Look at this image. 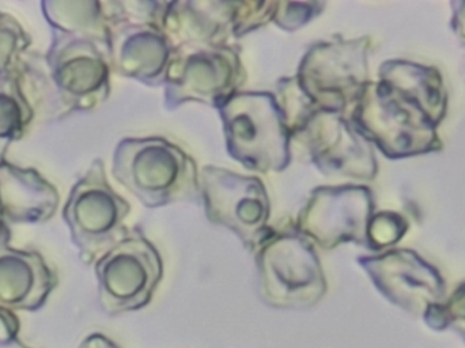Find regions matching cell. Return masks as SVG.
<instances>
[{
    "instance_id": "ba28073f",
    "label": "cell",
    "mask_w": 465,
    "mask_h": 348,
    "mask_svg": "<svg viewBox=\"0 0 465 348\" xmlns=\"http://www.w3.org/2000/svg\"><path fill=\"white\" fill-rule=\"evenodd\" d=\"M5 205L8 219L35 222L48 219L57 204V194L49 184L33 171H19L13 166H0V202L21 196Z\"/></svg>"
},
{
    "instance_id": "4fadbf2b",
    "label": "cell",
    "mask_w": 465,
    "mask_h": 348,
    "mask_svg": "<svg viewBox=\"0 0 465 348\" xmlns=\"http://www.w3.org/2000/svg\"><path fill=\"white\" fill-rule=\"evenodd\" d=\"M79 348H120L116 343L106 338V336L101 335V333H93V335L87 336L84 342H82L81 347Z\"/></svg>"
},
{
    "instance_id": "8fae6325",
    "label": "cell",
    "mask_w": 465,
    "mask_h": 348,
    "mask_svg": "<svg viewBox=\"0 0 465 348\" xmlns=\"http://www.w3.org/2000/svg\"><path fill=\"white\" fill-rule=\"evenodd\" d=\"M426 323L437 331L450 328L460 335L465 343V290L458 298L455 297L450 308H434L426 316Z\"/></svg>"
},
{
    "instance_id": "8992f818",
    "label": "cell",
    "mask_w": 465,
    "mask_h": 348,
    "mask_svg": "<svg viewBox=\"0 0 465 348\" xmlns=\"http://www.w3.org/2000/svg\"><path fill=\"white\" fill-rule=\"evenodd\" d=\"M204 188L210 219L231 227L254 251L270 240L264 229L268 216L267 194L259 180L207 169Z\"/></svg>"
},
{
    "instance_id": "7a4b0ae2",
    "label": "cell",
    "mask_w": 465,
    "mask_h": 348,
    "mask_svg": "<svg viewBox=\"0 0 465 348\" xmlns=\"http://www.w3.org/2000/svg\"><path fill=\"white\" fill-rule=\"evenodd\" d=\"M221 109L229 147L237 160L257 171H278L289 163L286 122L271 95H232Z\"/></svg>"
},
{
    "instance_id": "277c9868",
    "label": "cell",
    "mask_w": 465,
    "mask_h": 348,
    "mask_svg": "<svg viewBox=\"0 0 465 348\" xmlns=\"http://www.w3.org/2000/svg\"><path fill=\"white\" fill-rule=\"evenodd\" d=\"M163 271V260L149 241L123 240L95 264L101 308L117 316L149 305Z\"/></svg>"
},
{
    "instance_id": "3957f363",
    "label": "cell",
    "mask_w": 465,
    "mask_h": 348,
    "mask_svg": "<svg viewBox=\"0 0 465 348\" xmlns=\"http://www.w3.org/2000/svg\"><path fill=\"white\" fill-rule=\"evenodd\" d=\"M114 174L149 205H160L191 194L196 186L193 164L163 141H125L114 158Z\"/></svg>"
},
{
    "instance_id": "5b68a950",
    "label": "cell",
    "mask_w": 465,
    "mask_h": 348,
    "mask_svg": "<svg viewBox=\"0 0 465 348\" xmlns=\"http://www.w3.org/2000/svg\"><path fill=\"white\" fill-rule=\"evenodd\" d=\"M127 211L124 200L112 191L98 169L74 186L64 216L87 263L98 262L124 240L120 224Z\"/></svg>"
},
{
    "instance_id": "7c38bea8",
    "label": "cell",
    "mask_w": 465,
    "mask_h": 348,
    "mask_svg": "<svg viewBox=\"0 0 465 348\" xmlns=\"http://www.w3.org/2000/svg\"><path fill=\"white\" fill-rule=\"evenodd\" d=\"M21 323L13 311L0 308V348H32L19 338Z\"/></svg>"
},
{
    "instance_id": "5bb4252c",
    "label": "cell",
    "mask_w": 465,
    "mask_h": 348,
    "mask_svg": "<svg viewBox=\"0 0 465 348\" xmlns=\"http://www.w3.org/2000/svg\"><path fill=\"white\" fill-rule=\"evenodd\" d=\"M0 215H2V208H0ZM8 233L7 230H5V227L3 226L2 222H0V251L2 249L8 248L7 243H8Z\"/></svg>"
},
{
    "instance_id": "9c48e42d",
    "label": "cell",
    "mask_w": 465,
    "mask_h": 348,
    "mask_svg": "<svg viewBox=\"0 0 465 348\" xmlns=\"http://www.w3.org/2000/svg\"><path fill=\"white\" fill-rule=\"evenodd\" d=\"M54 60V78L60 89H65L74 100H86L106 86L105 65L92 44H65L56 49Z\"/></svg>"
},
{
    "instance_id": "30bf717a",
    "label": "cell",
    "mask_w": 465,
    "mask_h": 348,
    "mask_svg": "<svg viewBox=\"0 0 465 348\" xmlns=\"http://www.w3.org/2000/svg\"><path fill=\"white\" fill-rule=\"evenodd\" d=\"M26 114V103L16 85L0 81V154L21 134Z\"/></svg>"
},
{
    "instance_id": "52a82bcc",
    "label": "cell",
    "mask_w": 465,
    "mask_h": 348,
    "mask_svg": "<svg viewBox=\"0 0 465 348\" xmlns=\"http://www.w3.org/2000/svg\"><path fill=\"white\" fill-rule=\"evenodd\" d=\"M56 275L35 252L0 251V308L35 312L45 305Z\"/></svg>"
},
{
    "instance_id": "6da1fadb",
    "label": "cell",
    "mask_w": 465,
    "mask_h": 348,
    "mask_svg": "<svg viewBox=\"0 0 465 348\" xmlns=\"http://www.w3.org/2000/svg\"><path fill=\"white\" fill-rule=\"evenodd\" d=\"M257 270L260 295L273 308H312L327 292L316 251L298 234L270 238L257 254Z\"/></svg>"
}]
</instances>
